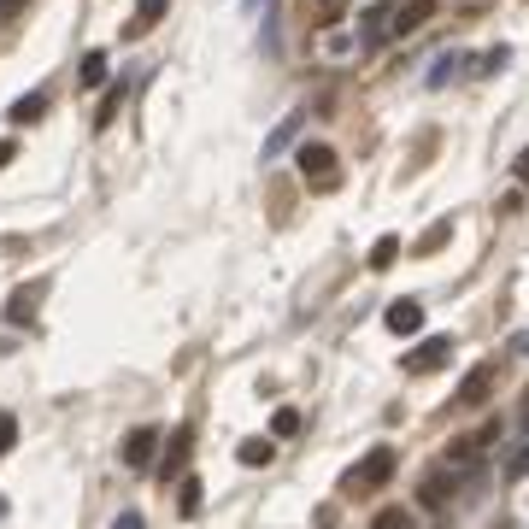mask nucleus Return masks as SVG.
Returning a JSON list of instances; mask_svg holds the SVG:
<instances>
[{"instance_id": "29", "label": "nucleus", "mask_w": 529, "mask_h": 529, "mask_svg": "<svg viewBox=\"0 0 529 529\" xmlns=\"http://www.w3.org/2000/svg\"><path fill=\"white\" fill-rule=\"evenodd\" d=\"M512 176H518V188H529V147L518 154V165H512Z\"/></svg>"}, {"instance_id": "8", "label": "nucleus", "mask_w": 529, "mask_h": 529, "mask_svg": "<svg viewBox=\"0 0 529 529\" xmlns=\"http://www.w3.org/2000/svg\"><path fill=\"white\" fill-rule=\"evenodd\" d=\"M383 324H388L394 335H418V330H424V306H418V300H394V306L383 312Z\"/></svg>"}, {"instance_id": "6", "label": "nucleus", "mask_w": 529, "mask_h": 529, "mask_svg": "<svg viewBox=\"0 0 529 529\" xmlns=\"http://www.w3.org/2000/svg\"><path fill=\"white\" fill-rule=\"evenodd\" d=\"M118 459L130 464V471H147V464L159 459V430H130L124 447H118Z\"/></svg>"}, {"instance_id": "5", "label": "nucleus", "mask_w": 529, "mask_h": 529, "mask_svg": "<svg viewBox=\"0 0 529 529\" xmlns=\"http://www.w3.org/2000/svg\"><path fill=\"white\" fill-rule=\"evenodd\" d=\"M430 18H435V0H400V6L388 12V35H418Z\"/></svg>"}, {"instance_id": "32", "label": "nucleus", "mask_w": 529, "mask_h": 529, "mask_svg": "<svg viewBox=\"0 0 529 529\" xmlns=\"http://www.w3.org/2000/svg\"><path fill=\"white\" fill-rule=\"evenodd\" d=\"M24 6V0H0V18H12V12H18Z\"/></svg>"}, {"instance_id": "33", "label": "nucleus", "mask_w": 529, "mask_h": 529, "mask_svg": "<svg viewBox=\"0 0 529 529\" xmlns=\"http://www.w3.org/2000/svg\"><path fill=\"white\" fill-rule=\"evenodd\" d=\"M524 435H529V412H524Z\"/></svg>"}, {"instance_id": "7", "label": "nucleus", "mask_w": 529, "mask_h": 529, "mask_svg": "<svg viewBox=\"0 0 529 529\" xmlns=\"http://www.w3.org/2000/svg\"><path fill=\"white\" fill-rule=\"evenodd\" d=\"M488 388H494V364L483 359V364H471V371L459 376V406H483Z\"/></svg>"}, {"instance_id": "24", "label": "nucleus", "mask_w": 529, "mask_h": 529, "mask_svg": "<svg viewBox=\"0 0 529 529\" xmlns=\"http://www.w3.org/2000/svg\"><path fill=\"white\" fill-rule=\"evenodd\" d=\"M30 312H35V294H30V288H18V294H12V306H6V318L12 324H30Z\"/></svg>"}, {"instance_id": "2", "label": "nucleus", "mask_w": 529, "mask_h": 529, "mask_svg": "<svg viewBox=\"0 0 529 529\" xmlns=\"http://www.w3.org/2000/svg\"><path fill=\"white\" fill-rule=\"evenodd\" d=\"M294 165H300V183H306V188H335V183H342V159H335L330 142H306L294 154Z\"/></svg>"}, {"instance_id": "1", "label": "nucleus", "mask_w": 529, "mask_h": 529, "mask_svg": "<svg viewBox=\"0 0 529 529\" xmlns=\"http://www.w3.org/2000/svg\"><path fill=\"white\" fill-rule=\"evenodd\" d=\"M394 464H400L394 447H371V453H364V459L342 476V488H347V494H376V488L394 483Z\"/></svg>"}, {"instance_id": "12", "label": "nucleus", "mask_w": 529, "mask_h": 529, "mask_svg": "<svg viewBox=\"0 0 529 529\" xmlns=\"http://www.w3.org/2000/svg\"><path fill=\"white\" fill-rule=\"evenodd\" d=\"M447 242H453V218H435L430 230H424L418 242H412V254H418V259H430L435 247H447Z\"/></svg>"}, {"instance_id": "28", "label": "nucleus", "mask_w": 529, "mask_h": 529, "mask_svg": "<svg viewBox=\"0 0 529 529\" xmlns=\"http://www.w3.org/2000/svg\"><path fill=\"white\" fill-rule=\"evenodd\" d=\"M342 6H347V0H318V24H324V30L342 24Z\"/></svg>"}, {"instance_id": "14", "label": "nucleus", "mask_w": 529, "mask_h": 529, "mask_svg": "<svg viewBox=\"0 0 529 529\" xmlns=\"http://www.w3.org/2000/svg\"><path fill=\"white\" fill-rule=\"evenodd\" d=\"M200 488H206L200 476H176V512H183V518H195V512H200V500H206Z\"/></svg>"}, {"instance_id": "21", "label": "nucleus", "mask_w": 529, "mask_h": 529, "mask_svg": "<svg viewBox=\"0 0 529 529\" xmlns=\"http://www.w3.org/2000/svg\"><path fill=\"white\" fill-rule=\"evenodd\" d=\"M235 459H242V464H271L276 447H271V441H242V447H235Z\"/></svg>"}, {"instance_id": "34", "label": "nucleus", "mask_w": 529, "mask_h": 529, "mask_svg": "<svg viewBox=\"0 0 529 529\" xmlns=\"http://www.w3.org/2000/svg\"><path fill=\"white\" fill-rule=\"evenodd\" d=\"M254 6H259V0H254Z\"/></svg>"}, {"instance_id": "15", "label": "nucleus", "mask_w": 529, "mask_h": 529, "mask_svg": "<svg viewBox=\"0 0 529 529\" xmlns=\"http://www.w3.org/2000/svg\"><path fill=\"white\" fill-rule=\"evenodd\" d=\"M294 130H300V112H288V118H283V124H276V130H271V135H264V159H276V154H283V147H288V142H294Z\"/></svg>"}, {"instance_id": "27", "label": "nucleus", "mask_w": 529, "mask_h": 529, "mask_svg": "<svg viewBox=\"0 0 529 529\" xmlns=\"http://www.w3.org/2000/svg\"><path fill=\"white\" fill-rule=\"evenodd\" d=\"M12 441H18V418H12V412H0V459L12 453Z\"/></svg>"}, {"instance_id": "3", "label": "nucleus", "mask_w": 529, "mask_h": 529, "mask_svg": "<svg viewBox=\"0 0 529 529\" xmlns=\"http://www.w3.org/2000/svg\"><path fill=\"white\" fill-rule=\"evenodd\" d=\"M188 453H195V430H188V424H183V430H171V441H165V453H159V464H154V471H159V483H176V476H183V464H188Z\"/></svg>"}, {"instance_id": "17", "label": "nucleus", "mask_w": 529, "mask_h": 529, "mask_svg": "<svg viewBox=\"0 0 529 529\" xmlns=\"http://www.w3.org/2000/svg\"><path fill=\"white\" fill-rule=\"evenodd\" d=\"M77 83H83V88H100V83H106V54H100V47H95V54H83Z\"/></svg>"}, {"instance_id": "13", "label": "nucleus", "mask_w": 529, "mask_h": 529, "mask_svg": "<svg viewBox=\"0 0 529 529\" xmlns=\"http://www.w3.org/2000/svg\"><path fill=\"white\" fill-rule=\"evenodd\" d=\"M447 471H430V476H424V483H418V506H430V512H441V506H447Z\"/></svg>"}, {"instance_id": "31", "label": "nucleus", "mask_w": 529, "mask_h": 529, "mask_svg": "<svg viewBox=\"0 0 529 529\" xmlns=\"http://www.w3.org/2000/svg\"><path fill=\"white\" fill-rule=\"evenodd\" d=\"M12 159H18V154H12V142H0V171H6Z\"/></svg>"}, {"instance_id": "10", "label": "nucleus", "mask_w": 529, "mask_h": 529, "mask_svg": "<svg viewBox=\"0 0 529 529\" xmlns=\"http://www.w3.org/2000/svg\"><path fill=\"white\" fill-rule=\"evenodd\" d=\"M483 447H488V441H483V430H476V435H453V447H447V464H453V471H471V464L483 459Z\"/></svg>"}, {"instance_id": "4", "label": "nucleus", "mask_w": 529, "mask_h": 529, "mask_svg": "<svg viewBox=\"0 0 529 529\" xmlns=\"http://www.w3.org/2000/svg\"><path fill=\"white\" fill-rule=\"evenodd\" d=\"M453 359V335H430V342H418V353H406V376H430V371H441V364Z\"/></svg>"}, {"instance_id": "26", "label": "nucleus", "mask_w": 529, "mask_h": 529, "mask_svg": "<svg viewBox=\"0 0 529 529\" xmlns=\"http://www.w3.org/2000/svg\"><path fill=\"white\" fill-rule=\"evenodd\" d=\"M271 435H300V412H294V406H283V412L271 418Z\"/></svg>"}, {"instance_id": "23", "label": "nucleus", "mask_w": 529, "mask_h": 529, "mask_svg": "<svg viewBox=\"0 0 529 529\" xmlns=\"http://www.w3.org/2000/svg\"><path fill=\"white\" fill-rule=\"evenodd\" d=\"M512 65V47H488L483 59H476V77H494V71H506Z\"/></svg>"}, {"instance_id": "22", "label": "nucleus", "mask_w": 529, "mask_h": 529, "mask_svg": "<svg viewBox=\"0 0 529 529\" xmlns=\"http://www.w3.org/2000/svg\"><path fill=\"white\" fill-rule=\"evenodd\" d=\"M394 259H400V235H383V242L371 247V271H388Z\"/></svg>"}, {"instance_id": "20", "label": "nucleus", "mask_w": 529, "mask_h": 529, "mask_svg": "<svg viewBox=\"0 0 529 529\" xmlns=\"http://www.w3.org/2000/svg\"><path fill=\"white\" fill-rule=\"evenodd\" d=\"M124 95H130V88H124V83H112V88H106V100H100V112H95V124H100V130H106V124H112V118H118V106H124Z\"/></svg>"}, {"instance_id": "25", "label": "nucleus", "mask_w": 529, "mask_h": 529, "mask_svg": "<svg viewBox=\"0 0 529 529\" xmlns=\"http://www.w3.org/2000/svg\"><path fill=\"white\" fill-rule=\"evenodd\" d=\"M459 65H464V54H441V59H435V71H430V88H441Z\"/></svg>"}, {"instance_id": "19", "label": "nucleus", "mask_w": 529, "mask_h": 529, "mask_svg": "<svg viewBox=\"0 0 529 529\" xmlns=\"http://www.w3.org/2000/svg\"><path fill=\"white\" fill-rule=\"evenodd\" d=\"M500 471H506V483H524V476H529V441H518V447L506 453V464H500Z\"/></svg>"}, {"instance_id": "16", "label": "nucleus", "mask_w": 529, "mask_h": 529, "mask_svg": "<svg viewBox=\"0 0 529 529\" xmlns=\"http://www.w3.org/2000/svg\"><path fill=\"white\" fill-rule=\"evenodd\" d=\"M42 112H47V95H18V100H12V112H6V118H12V124H35Z\"/></svg>"}, {"instance_id": "30", "label": "nucleus", "mask_w": 529, "mask_h": 529, "mask_svg": "<svg viewBox=\"0 0 529 529\" xmlns=\"http://www.w3.org/2000/svg\"><path fill=\"white\" fill-rule=\"evenodd\" d=\"M112 529H142V512H124V518L112 524Z\"/></svg>"}, {"instance_id": "11", "label": "nucleus", "mask_w": 529, "mask_h": 529, "mask_svg": "<svg viewBox=\"0 0 529 529\" xmlns=\"http://www.w3.org/2000/svg\"><path fill=\"white\" fill-rule=\"evenodd\" d=\"M359 35H364V47H383L388 42V6H364L359 12Z\"/></svg>"}, {"instance_id": "9", "label": "nucleus", "mask_w": 529, "mask_h": 529, "mask_svg": "<svg viewBox=\"0 0 529 529\" xmlns=\"http://www.w3.org/2000/svg\"><path fill=\"white\" fill-rule=\"evenodd\" d=\"M165 12H171V0H135V18L124 24V42H135V35H147V30H154L159 18H165Z\"/></svg>"}, {"instance_id": "18", "label": "nucleus", "mask_w": 529, "mask_h": 529, "mask_svg": "<svg viewBox=\"0 0 529 529\" xmlns=\"http://www.w3.org/2000/svg\"><path fill=\"white\" fill-rule=\"evenodd\" d=\"M371 529H418V518H412L406 506H383V512L371 518Z\"/></svg>"}]
</instances>
